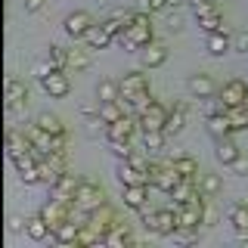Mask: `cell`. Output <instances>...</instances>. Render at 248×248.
Wrapping results in <instances>:
<instances>
[{"mask_svg": "<svg viewBox=\"0 0 248 248\" xmlns=\"http://www.w3.org/2000/svg\"><path fill=\"white\" fill-rule=\"evenodd\" d=\"M115 41H118L121 46H127L130 53H140L146 44H152V41H155L152 16H149V13H143V10L130 13V19H127V28H124V34H118Z\"/></svg>", "mask_w": 248, "mask_h": 248, "instance_id": "obj_1", "label": "cell"}, {"mask_svg": "<svg viewBox=\"0 0 248 248\" xmlns=\"http://www.w3.org/2000/svg\"><path fill=\"white\" fill-rule=\"evenodd\" d=\"M140 217H143V227L152 232V236H161V239H168V236H174L177 232V208L174 205H168V208H158V211H152L149 205L146 208H140Z\"/></svg>", "mask_w": 248, "mask_h": 248, "instance_id": "obj_2", "label": "cell"}, {"mask_svg": "<svg viewBox=\"0 0 248 248\" xmlns=\"http://www.w3.org/2000/svg\"><path fill=\"white\" fill-rule=\"evenodd\" d=\"M75 205L84 208V211H96V208L108 205V196H106L103 183H96V180H81V186H78V196H75Z\"/></svg>", "mask_w": 248, "mask_h": 248, "instance_id": "obj_3", "label": "cell"}, {"mask_svg": "<svg viewBox=\"0 0 248 248\" xmlns=\"http://www.w3.org/2000/svg\"><path fill=\"white\" fill-rule=\"evenodd\" d=\"M137 130H140V118H134V115H124V118L106 124V140H108V143H118V140L130 143V140L137 137Z\"/></svg>", "mask_w": 248, "mask_h": 248, "instance_id": "obj_4", "label": "cell"}, {"mask_svg": "<svg viewBox=\"0 0 248 248\" xmlns=\"http://www.w3.org/2000/svg\"><path fill=\"white\" fill-rule=\"evenodd\" d=\"M96 25L93 22V16L87 10H75V13H68L65 16V22H62V28H65V34L72 37V41H84V34Z\"/></svg>", "mask_w": 248, "mask_h": 248, "instance_id": "obj_5", "label": "cell"}, {"mask_svg": "<svg viewBox=\"0 0 248 248\" xmlns=\"http://www.w3.org/2000/svg\"><path fill=\"white\" fill-rule=\"evenodd\" d=\"M41 87L50 99H65L72 93V78L62 72V68H56V72H50L46 78H41Z\"/></svg>", "mask_w": 248, "mask_h": 248, "instance_id": "obj_6", "label": "cell"}, {"mask_svg": "<svg viewBox=\"0 0 248 248\" xmlns=\"http://www.w3.org/2000/svg\"><path fill=\"white\" fill-rule=\"evenodd\" d=\"M168 112H170V108H168V106H161L158 99H155L149 108H143V112L137 115V118H140V130H165V124H168Z\"/></svg>", "mask_w": 248, "mask_h": 248, "instance_id": "obj_7", "label": "cell"}, {"mask_svg": "<svg viewBox=\"0 0 248 248\" xmlns=\"http://www.w3.org/2000/svg\"><path fill=\"white\" fill-rule=\"evenodd\" d=\"M217 99H220L223 106H245L248 99V84L242 81V78H232V81H227L220 90H217Z\"/></svg>", "mask_w": 248, "mask_h": 248, "instance_id": "obj_8", "label": "cell"}, {"mask_svg": "<svg viewBox=\"0 0 248 248\" xmlns=\"http://www.w3.org/2000/svg\"><path fill=\"white\" fill-rule=\"evenodd\" d=\"M25 152H34V143H31L28 130L10 127L6 130V155H10V161L19 158V155H25Z\"/></svg>", "mask_w": 248, "mask_h": 248, "instance_id": "obj_9", "label": "cell"}, {"mask_svg": "<svg viewBox=\"0 0 248 248\" xmlns=\"http://www.w3.org/2000/svg\"><path fill=\"white\" fill-rule=\"evenodd\" d=\"M186 90H189L196 99H211V96H217V90H220V87L214 84L211 75L199 72V75H189V81H186Z\"/></svg>", "mask_w": 248, "mask_h": 248, "instance_id": "obj_10", "label": "cell"}, {"mask_svg": "<svg viewBox=\"0 0 248 248\" xmlns=\"http://www.w3.org/2000/svg\"><path fill=\"white\" fill-rule=\"evenodd\" d=\"M121 199H124V208H130V211H140V208H146V205H149V183L121 186Z\"/></svg>", "mask_w": 248, "mask_h": 248, "instance_id": "obj_11", "label": "cell"}, {"mask_svg": "<svg viewBox=\"0 0 248 248\" xmlns=\"http://www.w3.org/2000/svg\"><path fill=\"white\" fill-rule=\"evenodd\" d=\"M118 223H121V220H118V214H115V211H112V208H108V205L96 208V211L90 214V227L96 230V232H99V236H103V239H106V236H108V232H112L115 227H118Z\"/></svg>", "mask_w": 248, "mask_h": 248, "instance_id": "obj_12", "label": "cell"}, {"mask_svg": "<svg viewBox=\"0 0 248 248\" xmlns=\"http://www.w3.org/2000/svg\"><path fill=\"white\" fill-rule=\"evenodd\" d=\"M118 84H121V99H130V96H137V93H146V90H149V78H146L143 72L121 75Z\"/></svg>", "mask_w": 248, "mask_h": 248, "instance_id": "obj_13", "label": "cell"}, {"mask_svg": "<svg viewBox=\"0 0 248 248\" xmlns=\"http://www.w3.org/2000/svg\"><path fill=\"white\" fill-rule=\"evenodd\" d=\"M140 62H143V68H158V65H165V62H168V44H161V41L146 44L143 50H140Z\"/></svg>", "mask_w": 248, "mask_h": 248, "instance_id": "obj_14", "label": "cell"}, {"mask_svg": "<svg viewBox=\"0 0 248 248\" xmlns=\"http://www.w3.org/2000/svg\"><path fill=\"white\" fill-rule=\"evenodd\" d=\"M186 121H189V103H174V106H170V112H168L165 134H168V137H177V134H183Z\"/></svg>", "mask_w": 248, "mask_h": 248, "instance_id": "obj_15", "label": "cell"}, {"mask_svg": "<svg viewBox=\"0 0 248 248\" xmlns=\"http://www.w3.org/2000/svg\"><path fill=\"white\" fill-rule=\"evenodd\" d=\"M81 180H84V177H75V174H68V170H65V174H62V180L50 189V196H56V199H62V202H75Z\"/></svg>", "mask_w": 248, "mask_h": 248, "instance_id": "obj_16", "label": "cell"}, {"mask_svg": "<svg viewBox=\"0 0 248 248\" xmlns=\"http://www.w3.org/2000/svg\"><path fill=\"white\" fill-rule=\"evenodd\" d=\"M214 155H217V161H220L223 168H230L232 161L242 155V149L236 146V140H232V137H223V140H214Z\"/></svg>", "mask_w": 248, "mask_h": 248, "instance_id": "obj_17", "label": "cell"}, {"mask_svg": "<svg viewBox=\"0 0 248 248\" xmlns=\"http://www.w3.org/2000/svg\"><path fill=\"white\" fill-rule=\"evenodd\" d=\"M19 103H28V84L22 81V78L10 75L6 78V108H13Z\"/></svg>", "mask_w": 248, "mask_h": 248, "instance_id": "obj_18", "label": "cell"}, {"mask_svg": "<svg viewBox=\"0 0 248 248\" xmlns=\"http://www.w3.org/2000/svg\"><path fill=\"white\" fill-rule=\"evenodd\" d=\"M205 50L211 53V56H223V53H230L232 50V37L227 34V28L211 31V34L205 37Z\"/></svg>", "mask_w": 248, "mask_h": 248, "instance_id": "obj_19", "label": "cell"}, {"mask_svg": "<svg viewBox=\"0 0 248 248\" xmlns=\"http://www.w3.org/2000/svg\"><path fill=\"white\" fill-rule=\"evenodd\" d=\"M90 46L84 44V46H68V72H87V68L93 65V59H90Z\"/></svg>", "mask_w": 248, "mask_h": 248, "instance_id": "obj_20", "label": "cell"}, {"mask_svg": "<svg viewBox=\"0 0 248 248\" xmlns=\"http://www.w3.org/2000/svg\"><path fill=\"white\" fill-rule=\"evenodd\" d=\"M78 232H81V223H75L72 217H68L65 223H59L56 230H53V242L56 245H78Z\"/></svg>", "mask_w": 248, "mask_h": 248, "instance_id": "obj_21", "label": "cell"}, {"mask_svg": "<svg viewBox=\"0 0 248 248\" xmlns=\"http://www.w3.org/2000/svg\"><path fill=\"white\" fill-rule=\"evenodd\" d=\"M205 127H208V134H211V140L232 137V124H230V115H227V112H220V115H208Z\"/></svg>", "mask_w": 248, "mask_h": 248, "instance_id": "obj_22", "label": "cell"}, {"mask_svg": "<svg viewBox=\"0 0 248 248\" xmlns=\"http://www.w3.org/2000/svg\"><path fill=\"white\" fill-rule=\"evenodd\" d=\"M115 177H118L121 186H134V183H149V177L143 174L137 165H130V161H118V170H115Z\"/></svg>", "mask_w": 248, "mask_h": 248, "instance_id": "obj_23", "label": "cell"}, {"mask_svg": "<svg viewBox=\"0 0 248 248\" xmlns=\"http://www.w3.org/2000/svg\"><path fill=\"white\" fill-rule=\"evenodd\" d=\"M227 217H230V223H232V230H236V232H248V199L232 202Z\"/></svg>", "mask_w": 248, "mask_h": 248, "instance_id": "obj_24", "label": "cell"}, {"mask_svg": "<svg viewBox=\"0 0 248 248\" xmlns=\"http://www.w3.org/2000/svg\"><path fill=\"white\" fill-rule=\"evenodd\" d=\"M112 41H115V37L106 31V25H103V22H99V25H93V28L87 31V34H84V44H87L90 50H106V46L112 44Z\"/></svg>", "mask_w": 248, "mask_h": 248, "instance_id": "obj_25", "label": "cell"}, {"mask_svg": "<svg viewBox=\"0 0 248 248\" xmlns=\"http://www.w3.org/2000/svg\"><path fill=\"white\" fill-rule=\"evenodd\" d=\"M25 232H28V239L31 242H44L46 236H50V223L44 220V214L37 211L34 217H28V227H25Z\"/></svg>", "mask_w": 248, "mask_h": 248, "instance_id": "obj_26", "label": "cell"}, {"mask_svg": "<svg viewBox=\"0 0 248 248\" xmlns=\"http://www.w3.org/2000/svg\"><path fill=\"white\" fill-rule=\"evenodd\" d=\"M137 242H140V239L130 232L127 223H118V227L106 236V245H115V248H118V245H137Z\"/></svg>", "mask_w": 248, "mask_h": 248, "instance_id": "obj_27", "label": "cell"}, {"mask_svg": "<svg viewBox=\"0 0 248 248\" xmlns=\"http://www.w3.org/2000/svg\"><path fill=\"white\" fill-rule=\"evenodd\" d=\"M199 189L205 192L208 199H217L223 192V177L220 174H199Z\"/></svg>", "mask_w": 248, "mask_h": 248, "instance_id": "obj_28", "label": "cell"}, {"mask_svg": "<svg viewBox=\"0 0 248 248\" xmlns=\"http://www.w3.org/2000/svg\"><path fill=\"white\" fill-rule=\"evenodd\" d=\"M37 127H44L46 134H65V124H62V118L56 112H37V118H34Z\"/></svg>", "mask_w": 248, "mask_h": 248, "instance_id": "obj_29", "label": "cell"}, {"mask_svg": "<svg viewBox=\"0 0 248 248\" xmlns=\"http://www.w3.org/2000/svg\"><path fill=\"white\" fill-rule=\"evenodd\" d=\"M96 99L99 103H108V99H121V84L112 81V78H103L96 84Z\"/></svg>", "mask_w": 248, "mask_h": 248, "instance_id": "obj_30", "label": "cell"}, {"mask_svg": "<svg viewBox=\"0 0 248 248\" xmlns=\"http://www.w3.org/2000/svg\"><path fill=\"white\" fill-rule=\"evenodd\" d=\"M165 140H168L165 130H143V149L146 152H161L165 149Z\"/></svg>", "mask_w": 248, "mask_h": 248, "instance_id": "obj_31", "label": "cell"}, {"mask_svg": "<svg viewBox=\"0 0 248 248\" xmlns=\"http://www.w3.org/2000/svg\"><path fill=\"white\" fill-rule=\"evenodd\" d=\"M46 59H50L56 68H62V72H68V46L50 44V50H46Z\"/></svg>", "mask_w": 248, "mask_h": 248, "instance_id": "obj_32", "label": "cell"}, {"mask_svg": "<svg viewBox=\"0 0 248 248\" xmlns=\"http://www.w3.org/2000/svg\"><path fill=\"white\" fill-rule=\"evenodd\" d=\"M227 115H230V124H232V134L236 130H248V108L245 106H232V108H227Z\"/></svg>", "mask_w": 248, "mask_h": 248, "instance_id": "obj_33", "label": "cell"}, {"mask_svg": "<svg viewBox=\"0 0 248 248\" xmlns=\"http://www.w3.org/2000/svg\"><path fill=\"white\" fill-rule=\"evenodd\" d=\"M174 161V168L180 170L183 177H199V165H196V158H189V155H177V158H170Z\"/></svg>", "mask_w": 248, "mask_h": 248, "instance_id": "obj_34", "label": "cell"}, {"mask_svg": "<svg viewBox=\"0 0 248 248\" xmlns=\"http://www.w3.org/2000/svg\"><path fill=\"white\" fill-rule=\"evenodd\" d=\"M214 13H220V6L214 0H192V16L196 19H205V16H214Z\"/></svg>", "mask_w": 248, "mask_h": 248, "instance_id": "obj_35", "label": "cell"}, {"mask_svg": "<svg viewBox=\"0 0 248 248\" xmlns=\"http://www.w3.org/2000/svg\"><path fill=\"white\" fill-rule=\"evenodd\" d=\"M199 28L205 31V34H211V31H220V28H223V16H220V13L205 16V19H199Z\"/></svg>", "mask_w": 248, "mask_h": 248, "instance_id": "obj_36", "label": "cell"}, {"mask_svg": "<svg viewBox=\"0 0 248 248\" xmlns=\"http://www.w3.org/2000/svg\"><path fill=\"white\" fill-rule=\"evenodd\" d=\"M108 146H112V155L118 161H130V155H134V146L124 143V140H118V143H108Z\"/></svg>", "mask_w": 248, "mask_h": 248, "instance_id": "obj_37", "label": "cell"}, {"mask_svg": "<svg viewBox=\"0 0 248 248\" xmlns=\"http://www.w3.org/2000/svg\"><path fill=\"white\" fill-rule=\"evenodd\" d=\"M137 10H143V13H165L168 10V0H140L137 3Z\"/></svg>", "mask_w": 248, "mask_h": 248, "instance_id": "obj_38", "label": "cell"}, {"mask_svg": "<svg viewBox=\"0 0 248 248\" xmlns=\"http://www.w3.org/2000/svg\"><path fill=\"white\" fill-rule=\"evenodd\" d=\"M170 239H174L177 245H192V242H199V230H177Z\"/></svg>", "mask_w": 248, "mask_h": 248, "instance_id": "obj_39", "label": "cell"}, {"mask_svg": "<svg viewBox=\"0 0 248 248\" xmlns=\"http://www.w3.org/2000/svg\"><path fill=\"white\" fill-rule=\"evenodd\" d=\"M230 174H236V177H248V155H245V152L230 165Z\"/></svg>", "mask_w": 248, "mask_h": 248, "instance_id": "obj_40", "label": "cell"}, {"mask_svg": "<svg viewBox=\"0 0 248 248\" xmlns=\"http://www.w3.org/2000/svg\"><path fill=\"white\" fill-rule=\"evenodd\" d=\"M232 50L248 53V31H236V34H232Z\"/></svg>", "mask_w": 248, "mask_h": 248, "instance_id": "obj_41", "label": "cell"}, {"mask_svg": "<svg viewBox=\"0 0 248 248\" xmlns=\"http://www.w3.org/2000/svg\"><path fill=\"white\" fill-rule=\"evenodd\" d=\"M217 217H220V214H217V208L211 205V202H208V205H205V223H202V227H214Z\"/></svg>", "mask_w": 248, "mask_h": 248, "instance_id": "obj_42", "label": "cell"}, {"mask_svg": "<svg viewBox=\"0 0 248 248\" xmlns=\"http://www.w3.org/2000/svg\"><path fill=\"white\" fill-rule=\"evenodd\" d=\"M44 3H46V0H22V10H25V13H41Z\"/></svg>", "mask_w": 248, "mask_h": 248, "instance_id": "obj_43", "label": "cell"}, {"mask_svg": "<svg viewBox=\"0 0 248 248\" xmlns=\"http://www.w3.org/2000/svg\"><path fill=\"white\" fill-rule=\"evenodd\" d=\"M50 72H56V65H53V62H50V59H46V62H41V65H37V68H34V75H37V81H41V78H46V75H50Z\"/></svg>", "mask_w": 248, "mask_h": 248, "instance_id": "obj_44", "label": "cell"}, {"mask_svg": "<svg viewBox=\"0 0 248 248\" xmlns=\"http://www.w3.org/2000/svg\"><path fill=\"white\" fill-rule=\"evenodd\" d=\"M25 227H28V220H22L19 214H13V217H10V230H13V232H22Z\"/></svg>", "mask_w": 248, "mask_h": 248, "instance_id": "obj_45", "label": "cell"}, {"mask_svg": "<svg viewBox=\"0 0 248 248\" xmlns=\"http://www.w3.org/2000/svg\"><path fill=\"white\" fill-rule=\"evenodd\" d=\"M236 242L239 245H248V232H236Z\"/></svg>", "mask_w": 248, "mask_h": 248, "instance_id": "obj_46", "label": "cell"}, {"mask_svg": "<svg viewBox=\"0 0 248 248\" xmlns=\"http://www.w3.org/2000/svg\"><path fill=\"white\" fill-rule=\"evenodd\" d=\"M186 0H168V10H177V6H183Z\"/></svg>", "mask_w": 248, "mask_h": 248, "instance_id": "obj_47", "label": "cell"}, {"mask_svg": "<svg viewBox=\"0 0 248 248\" xmlns=\"http://www.w3.org/2000/svg\"><path fill=\"white\" fill-rule=\"evenodd\" d=\"M245 108H248V103H245Z\"/></svg>", "mask_w": 248, "mask_h": 248, "instance_id": "obj_48", "label": "cell"}, {"mask_svg": "<svg viewBox=\"0 0 248 248\" xmlns=\"http://www.w3.org/2000/svg\"><path fill=\"white\" fill-rule=\"evenodd\" d=\"M245 103H248V99H245Z\"/></svg>", "mask_w": 248, "mask_h": 248, "instance_id": "obj_49", "label": "cell"}]
</instances>
